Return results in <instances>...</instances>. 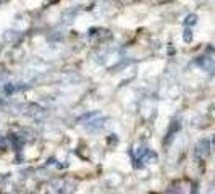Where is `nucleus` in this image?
Returning a JSON list of instances; mask_svg holds the SVG:
<instances>
[{
	"label": "nucleus",
	"instance_id": "f03ea898",
	"mask_svg": "<svg viewBox=\"0 0 215 194\" xmlns=\"http://www.w3.org/2000/svg\"><path fill=\"white\" fill-rule=\"evenodd\" d=\"M183 37H184V41H186V42H191V39H192V36H191V29H186Z\"/></svg>",
	"mask_w": 215,
	"mask_h": 194
},
{
	"label": "nucleus",
	"instance_id": "7ed1b4c3",
	"mask_svg": "<svg viewBox=\"0 0 215 194\" xmlns=\"http://www.w3.org/2000/svg\"><path fill=\"white\" fill-rule=\"evenodd\" d=\"M196 20H197V16H196V15H189V16H188V20H186V23H188V24H194Z\"/></svg>",
	"mask_w": 215,
	"mask_h": 194
},
{
	"label": "nucleus",
	"instance_id": "20e7f679",
	"mask_svg": "<svg viewBox=\"0 0 215 194\" xmlns=\"http://www.w3.org/2000/svg\"><path fill=\"white\" fill-rule=\"evenodd\" d=\"M213 142H215V139H213Z\"/></svg>",
	"mask_w": 215,
	"mask_h": 194
},
{
	"label": "nucleus",
	"instance_id": "f257e3e1",
	"mask_svg": "<svg viewBox=\"0 0 215 194\" xmlns=\"http://www.w3.org/2000/svg\"><path fill=\"white\" fill-rule=\"evenodd\" d=\"M209 147H210V142L206 141V139H202L199 144L196 146V155L197 157H206L209 154Z\"/></svg>",
	"mask_w": 215,
	"mask_h": 194
}]
</instances>
